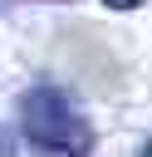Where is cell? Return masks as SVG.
<instances>
[{
	"mask_svg": "<svg viewBox=\"0 0 152 157\" xmlns=\"http://www.w3.org/2000/svg\"><path fill=\"white\" fill-rule=\"evenodd\" d=\"M20 128H25L29 142H39L49 152H88L93 147L88 113L54 83H39L20 98Z\"/></svg>",
	"mask_w": 152,
	"mask_h": 157,
	"instance_id": "6da1fadb",
	"label": "cell"
},
{
	"mask_svg": "<svg viewBox=\"0 0 152 157\" xmlns=\"http://www.w3.org/2000/svg\"><path fill=\"white\" fill-rule=\"evenodd\" d=\"M103 5H108V10H137L142 0H103Z\"/></svg>",
	"mask_w": 152,
	"mask_h": 157,
	"instance_id": "7a4b0ae2",
	"label": "cell"
}]
</instances>
